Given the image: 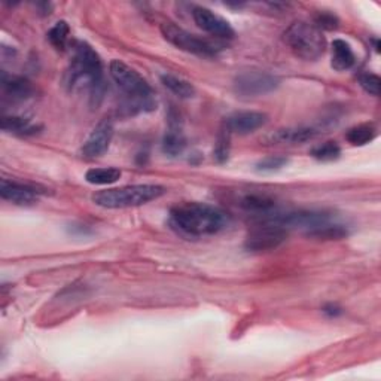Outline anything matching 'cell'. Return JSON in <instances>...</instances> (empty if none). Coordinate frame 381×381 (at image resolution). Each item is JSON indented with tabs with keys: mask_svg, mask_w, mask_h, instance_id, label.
Returning <instances> with one entry per match:
<instances>
[{
	"mask_svg": "<svg viewBox=\"0 0 381 381\" xmlns=\"http://www.w3.org/2000/svg\"><path fill=\"white\" fill-rule=\"evenodd\" d=\"M170 224L184 236L204 237L214 236L228 228L229 216L218 206L188 202L170 210Z\"/></svg>",
	"mask_w": 381,
	"mask_h": 381,
	"instance_id": "obj_1",
	"label": "cell"
},
{
	"mask_svg": "<svg viewBox=\"0 0 381 381\" xmlns=\"http://www.w3.org/2000/svg\"><path fill=\"white\" fill-rule=\"evenodd\" d=\"M73 49V58L69 69L64 73V85L73 90L80 80H84L90 91L93 106H98L106 91L102 58L87 42H76Z\"/></svg>",
	"mask_w": 381,
	"mask_h": 381,
	"instance_id": "obj_2",
	"label": "cell"
},
{
	"mask_svg": "<svg viewBox=\"0 0 381 381\" xmlns=\"http://www.w3.org/2000/svg\"><path fill=\"white\" fill-rule=\"evenodd\" d=\"M109 71L115 84L125 95V109L128 113H145L157 109L154 91L139 72L120 60H112Z\"/></svg>",
	"mask_w": 381,
	"mask_h": 381,
	"instance_id": "obj_3",
	"label": "cell"
},
{
	"mask_svg": "<svg viewBox=\"0 0 381 381\" xmlns=\"http://www.w3.org/2000/svg\"><path fill=\"white\" fill-rule=\"evenodd\" d=\"M165 194V188L160 185H130L122 188H110L93 194L91 200L95 206L103 209H128L143 206L149 202L158 200Z\"/></svg>",
	"mask_w": 381,
	"mask_h": 381,
	"instance_id": "obj_4",
	"label": "cell"
},
{
	"mask_svg": "<svg viewBox=\"0 0 381 381\" xmlns=\"http://www.w3.org/2000/svg\"><path fill=\"white\" fill-rule=\"evenodd\" d=\"M283 41L295 57L304 61H316L326 51V39L323 33L310 23H292L283 33Z\"/></svg>",
	"mask_w": 381,
	"mask_h": 381,
	"instance_id": "obj_5",
	"label": "cell"
},
{
	"mask_svg": "<svg viewBox=\"0 0 381 381\" xmlns=\"http://www.w3.org/2000/svg\"><path fill=\"white\" fill-rule=\"evenodd\" d=\"M161 33L165 41L176 46L177 49H180V51H185L188 54H194L198 57L218 56L219 48H216V45L209 42L207 39L192 35V33L176 26L174 23H164L161 26Z\"/></svg>",
	"mask_w": 381,
	"mask_h": 381,
	"instance_id": "obj_6",
	"label": "cell"
},
{
	"mask_svg": "<svg viewBox=\"0 0 381 381\" xmlns=\"http://www.w3.org/2000/svg\"><path fill=\"white\" fill-rule=\"evenodd\" d=\"M288 239V229L271 221H259L244 240V249L249 252H270L277 249Z\"/></svg>",
	"mask_w": 381,
	"mask_h": 381,
	"instance_id": "obj_7",
	"label": "cell"
},
{
	"mask_svg": "<svg viewBox=\"0 0 381 381\" xmlns=\"http://www.w3.org/2000/svg\"><path fill=\"white\" fill-rule=\"evenodd\" d=\"M280 79L271 73L259 71L241 72L234 79V91L241 97H258L276 91Z\"/></svg>",
	"mask_w": 381,
	"mask_h": 381,
	"instance_id": "obj_8",
	"label": "cell"
},
{
	"mask_svg": "<svg viewBox=\"0 0 381 381\" xmlns=\"http://www.w3.org/2000/svg\"><path fill=\"white\" fill-rule=\"evenodd\" d=\"M192 19L198 27L212 36L222 39H233L236 35V31L231 27V24L225 19H222L221 15L214 14L209 8L195 6L192 9Z\"/></svg>",
	"mask_w": 381,
	"mask_h": 381,
	"instance_id": "obj_9",
	"label": "cell"
},
{
	"mask_svg": "<svg viewBox=\"0 0 381 381\" xmlns=\"http://www.w3.org/2000/svg\"><path fill=\"white\" fill-rule=\"evenodd\" d=\"M112 139H113V124L110 120L105 118L94 127L84 146H82L80 149L82 157L98 158L105 155L112 143Z\"/></svg>",
	"mask_w": 381,
	"mask_h": 381,
	"instance_id": "obj_10",
	"label": "cell"
},
{
	"mask_svg": "<svg viewBox=\"0 0 381 381\" xmlns=\"http://www.w3.org/2000/svg\"><path fill=\"white\" fill-rule=\"evenodd\" d=\"M267 121H268V117L262 112L240 110V112L231 113L229 117H226L224 125L229 135L236 132V135L246 136L262 128L265 124H267Z\"/></svg>",
	"mask_w": 381,
	"mask_h": 381,
	"instance_id": "obj_11",
	"label": "cell"
},
{
	"mask_svg": "<svg viewBox=\"0 0 381 381\" xmlns=\"http://www.w3.org/2000/svg\"><path fill=\"white\" fill-rule=\"evenodd\" d=\"M0 195H2L4 200L16 206H31L38 203L41 191L31 185L21 184V182L4 179L2 184H0Z\"/></svg>",
	"mask_w": 381,
	"mask_h": 381,
	"instance_id": "obj_12",
	"label": "cell"
},
{
	"mask_svg": "<svg viewBox=\"0 0 381 381\" xmlns=\"http://www.w3.org/2000/svg\"><path fill=\"white\" fill-rule=\"evenodd\" d=\"M0 88H2V94L6 100L12 103L26 102L35 94V88L28 79L8 72H2L0 75Z\"/></svg>",
	"mask_w": 381,
	"mask_h": 381,
	"instance_id": "obj_13",
	"label": "cell"
},
{
	"mask_svg": "<svg viewBox=\"0 0 381 381\" xmlns=\"http://www.w3.org/2000/svg\"><path fill=\"white\" fill-rule=\"evenodd\" d=\"M239 204L243 210L255 214V216H258L259 219L267 216V214L276 210V202L273 200V198L268 197L267 194H259V192L244 194L240 198Z\"/></svg>",
	"mask_w": 381,
	"mask_h": 381,
	"instance_id": "obj_14",
	"label": "cell"
},
{
	"mask_svg": "<svg viewBox=\"0 0 381 381\" xmlns=\"http://www.w3.org/2000/svg\"><path fill=\"white\" fill-rule=\"evenodd\" d=\"M356 63V56L350 43H347L343 39H335L333 42V60H330V66L337 72H345L352 69Z\"/></svg>",
	"mask_w": 381,
	"mask_h": 381,
	"instance_id": "obj_15",
	"label": "cell"
},
{
	"mask_svg": "<svg viewBox=\"0 0 381 381\" xmlns=\"http://www.w3.org/2000/svg\"><path fill=\"white\" fill-rule=\"evenodd\" d=\"M318 136V131L308 127L300 128H281L273 132L271 143H306Z\"/></svg>",
	"mask_w": 381,
	"mask_h": 381,
	"instance_id": "obj_16",
	"label": "cell"
},
{
	"mask_svg": "<svg viewBox=\"0 0 381 381\" xmlns=\"http://www.w3.org/2000/svg\"><path fill=\"white\" fill-rule=\"evenodd\" d=\"M2 130L19 136H35L42 130V127L33 124L24 117H15V115H12V117L2 118Z\"/></svg>",
	"mask_w": 381,
	"mask_h": 381,
	"instance_id": "obj_17",
	"label": "cell"
},
{
	"mask_svg": "<svg viewBox=\"0 0 381 381\" xmlns=\"http://www.w3.org/2000/svg\"><path fill=\"white\" fill-rule=\"evenodd\" d=\"M161 82L165 88L172 91L179 98H191L195 95L194 85L184 78H179L172 73H164L161 75Z\"/></svg>",
	"mask_w": 381,
	"mask_h": 381,
	"instance_id": "obj_18",
	"label": "cell"
},
{
	"mask_svg": "<svg viewBox=\"0 0 381 381\" xmlns=\"http://www.w3.org/2000/svg\"><path fill=\"white\" fill-rule=\"evenodd\" d=\"M377 137V127L374 124H359L345 132V139L352 146H365Z\"/></svg>",
	"mask_w": 381,
	"mask_h": 381,
	"instance_id": "obj_19",
	"label": "cell"
},
{
	"mask_svg": "<svg viewBox=\"0 0 381 381\" xmlns=\"http://www.w3.org/2000/svg\"><path fill=\"white\" fill-rule=\"evenodd\" d=\"M122 176V172L117 167H100V169H90L85 173V180L91 185H112L118 182Z\"/></svg>",
	"mask_w": 381,
	"mask_h": 381,
	"instance_id": "obj_20",
	"label": "cell"
},
{
	"mask_svg": "<svg viewBox=\"0 0 381 381\" xmlns=\"http://www.w3.org/2000/svg\"><path fill=\"white\" fill-rule=\"evenodd\" d=\"M349 236V229L347 226L335 222H328L323 226L310 231L307 233V237L310 239H316V240H341Z\"/></svg>",
	"mask_w": 381,
	"mask_h": 381,
	"instance_id": "obj_21",
	"label": "cell"
},
{
	"mask_svg": "<svg viewBox=\"0 0 381 381\" xmlns=\"http://www.w3.org/2000/svg\"><path fill=\"white\" fill-rule=\"evenodd\" d=\"M187 146V140L182 135V131L179 130H169L165 132L164 137H162V152L169 157H177L182 152H184V149Z\"/></svg>",
	"mask_w": 381,
	"mask_h": 381,
	"instance_id": "obj_22",
	"label": "cell"
},
{
	"mask_svg": "<svg viewBox=\"0 0 381 381\" xmlns=\"http://www.w3.org/2000/svg\"><path fill=\"white\" fill-rule=\"evenodd\" d=\"M48 41L58 51H64L68 48L69 38H71V27L66 21L56 23L48 31Z\"/></svg>",
	"mask_w": 381,
	"mask_h": 381,
	"instance_id": "obj_23",
	"label": "cell"
},
{
	"mask_svg": "<svg viewBox=\"0 0 381 381\" xmlns=\"http://www.w3.org/2000/svg\"><path fill=\"white\" fill-rule=\"evenodd\" d=\"M311 155L316 158L318 161L322 162H330V161H335L340 158L341 155V147L337 142H325L316 147H313Z\"/></svg>",
	"mask_w": 381,
	"mask_h": 381,
	"instance_id": "obj_24",
	"label": "cell"
},
{
	"mask_svg": "<svg viewBox=\"0 0 381 381\" xmlns=\"http://www.w3.org/2000/svg\"><path fill=\"white\" fill-rule=\"evenodd\" d=\"M314 26L322 30H337L340 26L338 16L329 11H319L314 15Z\"/></svg>",
	"mask_w": 381,
	"mask_h": 381,
	"instance_id": "obj_25",
	"label": "cell"
},
{
	"mask_svg": "<svg viewBox=\"0 0 381 381\" xmlns=\"http://www.w3.org/2000/svg\"><path fill=\"white\" fill-rule=\"evenodd\" d=\"M286 164H288V158L286 157L273 155V157H267V158L261 160L256 164V169L259 172H276V170L283 169Z\"/></svg>",
	"mask_w": 381,
	"mask_h": 381,
	"instance_id": "obj_26",
	"label": "cell"
},
{
	"mask_svg": "<svg viewBox=\"0 0 381 381\" xmlns=\"http://www.w3.org/2000/svg\"><path fill=\"white\" fill-rule=\"evenodd\" d=\"M359 85L371 95H380L381 79L375 73H363L359 76Z\"/></svg>",
	"mask_w": 381,
	"mask_h": 381,
	"instance_id": "obj_27",
	"label": "cell"
},
{
	"mask_svg": "<svg viewBox=\"0 0 381 381\" xmlns=\"http://www.w3.org/2000/svg\"><path fill=\"white\" fill-rule=\"evenodd\" d=\"M229 132L224 128L221 136H219V140H218V145H216V149H214V158H216L219 162H224L228 160V155H229Z\"/></svg>",
	"mask_w": 381,
	"mask_h": 381,
	"instance_id": "obj_28",
	"label": "cell"
},
{
	"mask_svg": "<svg viewBox=\"0 0 381 381\" xmlns=\"http://www.w3.org/2000/svg\"><path fill=\"white\" fill-rule=\"evenodd\" d=\"M323 313L329 318H338L343 314V308L340 306H337V304H326L323 307Z\"/></svg>",
	"mask_w": 381,
	"mask_h": 381,
	"instance_id": "obj_29",
	"label": "cell"
}]
</instances>
